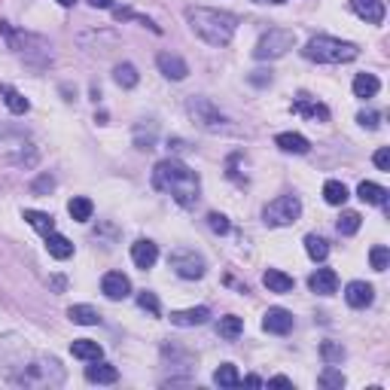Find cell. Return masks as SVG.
Returning a JSON list of instances; mask_svg holds the SVG:
<instances>
[{
	"instance_id": "f6af8a7d",
	"label": "cell",
	"mask_w": 390,
	"mask_h": 390,
	"mask_svg": "<svg viewBox=\"0 0 390 390\" xmlns=\"http://www.w3.org/2000/svg\"><path fill=\"white\" fill-rule=\"evenodd\" d=\"M272 77H265V70H253V77H250V82H256V86H263V82H268Z\"/></svg>"
},
{
	"instance_id": "836d02e7",
	"label": "cell",
	"mask_w": 390,
	"mask_h": 390,
	"mask_svg": "<svg viewBox=\"0 0 390 390\" xmlns=\"http://www.w3.org/2000/svg\"><path fill=\"white\" fill-rule=\"evenodd\" d=\"M317 382H320V387H327V390H341V387H345V375H341V369H336V366L329 363L320 372Z\"/></svg>"
},
{
	"instance_id": "52a82bcc",
	"label": "cell",
	"mask_w": 390,
	"mask_h": 390,
	"mask_svg": "<svg viewBox=\"0 0 390 390\" xmlns=\"http://www.w3.org/2000/svg\"><path fill=\"white\" fill-rule=\"evenodd\" d=\"M168 263H171L174 272L180 277H187V281H199V277H204V272H208L204 259L195 253V250H174L168 256Z\"/></svg>"
},
{
	"instance_id": "9a60e30c",
	"label": "cell",
	"mask_w": 390,
	"mask_h": 390,
	"mask_svg": "<svg viewBox=\"0 0 390 390\" xmlns=\"http://www.w3.org/2000/svg\"><path fill=\"white\" fill-rule=\"evenodd\" d=\"M156 259H159V247L153 244V241H134L132 244V263L137 268H153L156 265Z\"/></svg>"
},
{
	"instance_id": "ee69618b",
	"label": "cell",
	"mask_w": 390,
	"mask_h": 390,
	"mask_svg": "<svg viewBox=\"0 0 390 390\" xmlns=\"http://www.w3.org/2000/svg\"><path fill=\"white\" fill-rule=\"evenodd\" d=\"M268 384H272V387H293V382H290V378H287V375H275Z\"/></svg>"
},
{
	"instance_id": "d6986e66",
	"label": "cell",
	"mask_w": 390,
	"mask_h": 390,
	"mask_svg": "<svg viewBox=\"0 0 390 390\" xmlns=\"http://www.w3.org/2000/svg\"><path fill=\"white\" fill-rule=\"evenodd\" d=\"M263 284L268 287V293H293V277L281 272V268H268V272L263 275Z\"/></svg>"
},
{
	"instance_id": "30bf717a",
	"label": "cell",
	"mask_w": 390,
	"mask_h": 390,
	"mask_svg": "<svg viewBox=\"0 0 390 390\" xmlns=\"http://www.w3.org/2000/svg\"><path fill=\"white\" fill-rule=\"evenodd\" d=\"M351 9L363 18L366 25H382L387 15V4L384 0H351Z\"/></svg>"
},
{
	"instance_id": "cb8c5ba5",
	"label": "cell",
	"mask_w": 390,
	"mask_h": 390,
	"mask_svg": "<svg viewBox=\"0 0 390 390\" xmlns=\"http://www.w3.org/2000/svg\"><path fill=\"white\" fill-rule=\"evenodd\" d=\"M357 195H360V201H366V204H387V189L384 187H378V183L372 180H363L357 187Z\"/></svg>"
},
{
	"instance_id": "681fc988",
	"label": "cell",
	"mask_w": 390,
	"mask_h": 390,
	"mask_svg": "<svg viewBox=\"0 0 390 390\" xmlns=\"http://www.w3.org/2000/svg\"><path fill=\"white\" fill-rule=\"evenodd\" d=\"M265 4H287V0H265Z\"/></svg>"
},
{
	"instance_id": "74e56055",
	"label": "cell",
	"mask_w": 390,
	"mask_h": 390,
	"mask_svg": "<svg viewBox=\"0 0 390 390\" xmlns=\"http://www.w3.org/2000/svg\"><path fill=\"white\" fill-rule=\"evenodd\" d=\"M320 354H323V360H327V363H341V360H345V348L336 345V341H323Z\"/></svg>"
},
{
	"instance_id": "f546056e",
	"label": "cell",
	"mask_w": 390,
	"mask_h": 390,
	"mask_svg": "<svg viewBox=\"0 0 390 390\" xmlns=\"http://www.w3.org/2000/svg\"><path fill=\"white\" fill-rule=\"evenodd\" d=\"M305 253H308L314 263H323V259L329 256L327 238H320V235H305Z\"/></svg>"
},
{
	"instance_id": "f35d334b",
	"label": "cell",
	"mask_w": 390,
	"mask_h": 390,
	"mask_svg": "<svg viewBox=\"0 0 390 390\" xmlns=\"http://www.w3.org/2000/svg\"><path fill=\"white\" fill-rule=\"evenodd\" d=\"M113 15L119 18V22H128V18H134V22H141L144 27H150V31L159 34V25H153V18H146V15H137L132 13V9H113Z\"/></svg>"
},
{
	"instance_id": "c3c4849f",
	"label": "cell",
	"mask_w": 390,
	"mask_h": 390,
	"mask_svg": "<svg viewBox=\"0 0 390 390\" xmlns=\"http://www.w3.org/2000/svg\"><path fill=\"white\" fill-rule=\"evenodd\" d=\"M58 4H61V6H73V4H77V0H58Z\"/></svg>"
},
{
	"instance_id": "d4e9b609",
	"label": "cell",
	"mask_w": 390,
	"mask_h": 390,
	"mask_svg": "<svg viewBox=\"0 0 390 390\" xmlns=\"http://www.w3.org/2000/svg\"><path fill=\"white\" fill-rule=\"evenodd\" d=\"M68 317L73 323H80V327H95V323H101V314L92 308V305H70Z\"/></svg>"
},
{
	"instance_id": "7402d4cb",
	"label": "cell",
	"mask_w": 390,
	"mask_h": 390,
	"mask_svg": "<svg viewBox=\"0 0 390 390\" xmlns=\"http://www.w3.org/2000/svg\"><path fill=\"white\" fill-rule=\"evenodd\" d=\"M46 250H49L52 259H70L73 256V244L64 235H58V232H49V235H46Z\"/></svg>"
},
{
	"instance_id": "f907efd6",
	"label": "cell",
	"mask_w": 390,
	"mask_h": 390,
	"mask_svg": "<svg viewBox=\"0 0 390 390\" xmlns=\"http://www.w3.org/2000/svg\"><path fill=\"white\" fill-rule=\"evenodd\" d=\"M256 4H265V0H256Z\"/></svg>"
},
{
	"instance_id": "60d3db41",
	"label": "cell",
	"mask_w": 390,
	"mask_h": 390,
	"mask_svg": "<svg viewBox=\"0 0 390 390\" xmlns=\"http://www.w3.org/2000/svg\"><path fill=\"white\" fill-rule=\"evenodd\" d=\"M372 162H375L378 171H390V150H378V153L372 156Z\"/></svg>"
},
{
	"instance_id": "ac0fdd59",
	"label": "cell",
	"mask_w": 390,
	"mask_h": 390,
	"mask_svg": "<svg viewBox=\"0 0 390 390\" xmlns=\"http://www.w3.org/2000/svg\"><path fill=\"white\" fill-rule=\"evenodd\" d=\"M293 113L308 116L311 122H327V119H329L327 104H320V101H311V98H299V101H296V104H293Z\"/></svg>"
},
{
	"instance_id": "603a6c76",
	"label": "cell",
	"mask_w": 390,
	"mask_h": 390,
	"mask_svg": "<svg viewBox=\"0 0 390 390\" xmlns=\"http://www.w3.org/2000/svg\"><path fill=\"white\" fill-rule=\"evenodd\" d=\"M0 98H4V104H6L9 110H13L15 116H22V113H27V110H31L27 98H25L18 89H13V86H0Z\"/></svg>"
},
{
	"instance_id": "83f0119b",
	"label": "cell",
	"mask_w": 390,
	"mask_h": 390,
	"mask_svg": "<svg viewBox=\"0 0 390 390\" xmlns=\"http://www.w3.org/2000/svg\"><path fill=\"white\" fill-rule=\"evenodd\" d=\"M68 213L77 222H89L92 213H95V204H92V199H86V195H77V199H70L68 204Z\"/></svg>"
},
{
	"instance_id": "e575fe53",
	"label": "cell",
	"mask_w": 390,
	"mask_h": 390,
	"mask_svg": "<svg viewBox=\"0 0 390 390\" xmlns=\"http://www.w3.org/2000/svg\"><path fill=\"white\" fill-rule=\"evenodd\" d=\"M360 222H363V217H360L357 210H345L339 217V235H354L360 229Z\"/></svg>"
},
{
	"instance_id": "d6a6232c",
	"label": "cell",
	"mask_w": 390,
	"mask_h": 390,
	"mask_svg": "<svg viewBox=\"0 0 390 390\" xmlns=\"http://www.w3.org/2000/svg\"><path fill=\"white\" fill-rule=\"evenodd\" d=\"M213 384H220V387H238V384H241L238 369L232 366V363H222L217 372H213Z\"/></svg>"
},
{
	"instance_id": "9c48e42d",
	"label": "cell",
	"mask_w": 390,
	"mask_h": 390,
	"mask_svg": "<svg viewBox=\"0 0 390 390\" xmlns=\"http://www.w3.org/2000/svg\"><path fill=\"white\" fill-rule=\"evenodd\" d=\"M101 293H104L110 302L128 299V293H132V281H128L122 272H107L104 277H101Z\"/></svg>"
},
{
	"instance_id": "7c38bea8",
	"label": "cell",
	"mask_w": 390,
	"mask_h": 390,
	"mask_svg": "<svg viewBox=\"0 0 390 390\" xmlns=\"http://www.w3.org/2000/svg\"><path fill=\"white\" fill-rule=\"evenodd\" d=\"M345 299L351 308H369V305L375 302V290H372V284H366V281H351L345 287Z\"/></svg>"
},
{
	"instance_id": "b9f144b4",
	"label": "cell",
	"mask_w": 390,
	"mask_h": 390,
	"mask_svg": "<svg viewBox=\"0 0 390 390\" xmlns=\"http://www.w3.org/2000/svg\"><path fill=\"white\" fill-rule=\"evenodd\" d=\"M378 119H382V116H378V113H372V110H369V113L363 110V113L357 116V122L363 125V128H378Z\"/></svg>"
},
{
	"instance_id": "7a4b0ae2",
	"label": "cell",
	"mask_w": 390,
	"mask_h": 390,
	"mask_svg": "<svg viewBox=\"0 0 390 390\" xmlns=\"http://www.w3.org/2000/svg\"><path fill=\"white\" fill-rule=\"evenodd\" d=\"M187 22L195 37H201L210 46H229L238 31V15L226 9H210V6H187Z\"/></svg>"
},
{
	"instance_id": "8fae6325",
	"label": "cell",
	"mask_w": 390,
	"mask_h": 390,
	"mask_svg": "<svg viewBox=\"0 0 390 390\" xmlns=\"http://www.w3.org/2000/svg\"><path fill=\"white\" fill-rule=\"evenodd\" d=\"M156 64H159V70L174 82L187 80V73H189V64L183 61L180 55H171V52H159V55H156Z\"/></svg>"
},
{
	"instance_id": "3957f363",
	"label": "cell",
	"mask_w": 390,
	"mask_h": 390,
	"mask_svg": "<svg viewBox=\"0 0 390 390\" xmlns=\"http://www.w3.org/2000/svg\"><path fill=\"white\" fill-rule=\"evenodd\" d=\"M302 55L308 61H317V64H348L360 55V46L357 43H348V40H339V37H327V34H317L305 43Z\"/></svg>"
},
{
	"instance_id": "ffe728a7",
	"label": "cell",
	"mask_w": 390,
	"mask_h": 390,
	"mask_svg": "<svg viewBox=\"0 0 390 390\" xmlns=\"http://www.w3.org/2000/svg\"><path fill=\"white\" fill-rule=\"evenodd\" d=\"M275 144L281 146L284 153H296V156H305V153L311 150L308 137H302V134H296V132H284V134H277V137H275Z\"/></svg>"
},
{
	"instance_id": "2e32d148",
	"label": "cell",
	"mask_w": 390,
	"mask_h": 390,
	"mask_svg": "<svg viewBox=\"0 0 390 390\" xmlns=\"http://www.w3.org/2000/svg\"><path fill=\"white\" fill-rule=\"evenodd\" d=\"M208 317H210L208 305L187 308V311H171V323H174V327H201V323H208Z\"/></svg>"
},
{
	"instance_id": "5bb4252c",
	"label": "cell",
	"mask_w": 390,
	"mask_h": 390,
	"mask_svg": "<svg viewBox=\"0 0 390 390\" xmlns=\"http://www.w3.org/2000/svg\"><path fill=\"white\" fill-rule=\"evenodd\" d=\"M308 287H311V293H317V296H332L339 290V275L332 272V268H317V272L308 277Z\"/></svg>"
},
{
	"instance_id": "484cf974",
	"label": "cell",
	"mask_w": 390,
	"mask_h": 390,
	"mask_svg": "<svg viewBox=\"0 0 390 390\" xmlns=\"http://www.w3.org/2000/svg\"><path fill=\"white\" fill-rule=\"evenodd\" d=\"M378 89H382V82H378L375 73H357V80H354V95L357 98H375Z\"/></svg>"
},
{
	"instance_id": "4316f807",
	"label": "cell",
	"mask_w": 390,
	"mask_h": 390,
	"mask_svg": "<svg viewBox=\"0 0 390 390\" xmlns=\"http://www.w3.org/2000/svg\"><path fill=\"white\" fill-rule=\"evenodd\" d=\"M22 217H25V222H27V226H31V229H37L43 238L49 235V232H55V220L49 217V213H43V210H25Z\"/></svg>"
},
{
	"instance_id": "7dc6e473",
	"label": "cell",
	"mask_w": 390,
	"mask_h": 390,
	"mask_svg": "<svg viewBox=\"0 0 390 390\" xmlns=\"http://www.w3.org/2000/svg\"><path fill=\"white\" fill-rule=\"evenodd\" d=\"M244 384H250V387H263V378H259V375H247Z\"/></svg>"
},
{
	"instance_id": "5b68a950",
	"label": "cell",
	"mask_w": 390,
	"mask_h": 390,
	"mask_svg": "<svg viewBox=\"0 0 390 390\" xmlns=\"http://www.w3.org/2000/svg\"><path fill=\"white\" fill-rule=\"evenodd\" d=\"M302 213V201L296 195H277L275 201H268L263 208V220L265 226H290L299 220Z\"/></svg>"
},
{
	"instance_id": "277c9868",
	"label": "cell",
	"mask_w": 390,
	"mask_h": 390,
	"mask_svg": "<svg viewBox=\"0 0 390 390\" xmlns=\"http://www.w3.org/2000/svg\"><path fill=\"white\" fill-rule=\"evenodd\" d=\"M293 43H296V31H290V27H272V31L256 40L253 58L256 61H275V58H281V55L290 52Z\"/></svg>"
},
{
	"instance_id": "1f68e13d",
	"label": "cell",
	"mask_w": 390,
	"mask_h": 390,
	"mask_svg": "<svg viewBox=\"0 0 390 390\" xmlns=\"http://www.w3.org/2000/svg\"><path fill=\"white\" fill-rule=\"evenodd\" d=\"M217 332L222 339H238L241 332H244V320L241 317H235V314H229V317H220V327H217Z\"/></svg>"
},
{
	"instance_id": "bcb514c9",
	"label": "cell",
	"mask_w": 390,
	"mask_h": 390,
	"mask_svg": "<svg viewBox=\"0 0 390 390\" xmlns=\"http://www.w3.org/2000/svg\"><path fill=\"white\" fill-rule=\"evenodd\" d=\"M89 6H95V9H110V6H113V0H89Z\"/></svg>"
},
{
	"instance_id": "44dd1931",
	"label": "cell",
	"mask_w": 390,
	"mask_h": 390,
	"mask_svg": "<svg viewBox=\"0 0 390 390\" xmlns=\"http://www.w3.org/2000/svg\"><path fill=\"white\" fill-rule=\"evenodd\" d=\"M70 354L77 357V360H86V363H92V360L104 357V348H101L98 341H92V339H77L70 345Z\"/></svg>"
},
{
	"instance_id": "ab89813d",
	"label": "cell",
	"mask_w": 390,
	"mask_h": 390,
	"mask_svg": "<svg viewBox=\"0 0 390 390\" xmlns=\"http://www.w3.org/2000/svg\"><path fill=\"white\" fill-rule=\"evenodd\" d=\"M208 226H210L213 232H217V235H226V232H229V220L222 217V213L210 210V213H208Z\"/></svg>"
},
{
	"instance_id": "4dcf8cb0",
	"label": "cell",
	"mask_w": 390,
	"mask_h": 390,
	"mask_svg": "<svg viewBox=\"0 0 390 390\" xmlns=\"http://www.w3.org/2000/svg\"><path fill=\"white\" fill-rule=\"evenodd\" d=\"M323 199H327V204H345L348 201V187L341 180H327L323 183Z\"/></svg>"
},
{
	"instance_id": "d590c367",
	"label": "cell",
	"mask_w": 390,
	"mask_h": 390,
	"mask_svg": "<svg viewBox=\"0 0 390 390\" xmlns=\"http://www.w3.org/2000/svg\"><path fill=\"white\" fill-rule=\"evenodd\" d=\"M369 263H372L375 272H384L387 263H390V250L384 244H375L372 250H369Z\"/></svg>"
},
{
	"instance_id": "ba28073f",
	"label": "cell",
	"mask_w": 390,
	"mask_h": 390,
	"mask_svg": "<svg viewBox=\"0 0 390 390\" xmlns=\"http://www.w3.org/2000/svg\"><path fill=\"white\" fill-rule=\"evenodd\" d=\"M49 372H61L58 360H43V363H31L22 375L15 378L18 384H31V387H43V384H58L55 378H49Z\"/></svg>"
},
{
	"instance_id": "7bdbcfd3",
	"label": "cell",
	"mask_w": 390,
	"mask_h": 390,
	"mask_svg": "<svg viewBox=\"0 0 390 390\" xmlns=\"http://www.w3.org/2000/svg\"><path fill=\"white\" fill-rule=\"evenodd\" d=\"M52 187H55V180L49 177V174H43V177H40V180H37V183H34V187H31V189H34L37 195H40V192H49Z\"/></svg>"
},
{
	"instance_id": "f1b7e54d",
	"label": "cell",
	"mask_w": 390,
	"mask_h": 390,
	"mask_svg": "<svg viewBox=\"0 0 390 390\" xmlns=\"http://www.w3.org/2000/svg\"><path fill=\"white\" fill-rule=\"evenodd\" d=\"M113 80H116V86H122V89H134L137 82H141V73H137L134 64H116Z\"/></svg>"
},
{
	"instance_id": "e0dca14e",
	"label": "cell",
	"mask_w": 390,
	"mask_h": 390,
	"mask_svg": "<svg viewBox=\"0 0 390 390\" xmlns=\"http://www.w3.org/2000/svg\"><path fill=\"white\" fill-rule=\"evenodd\" d=\"M86 378L92 384H116L119 382V369L110 363H101V360H92V366L86 369Z\"/></svg>"
},
{
	"instance_id": "4fadbf2b",
	"label": "cell",
	"mask_w": 390,
	"mask_h": 390,
	"mask_svg": "<svg viewBox=\"0 0 390 390\" xmlns=\"http://www.w3.org/2000/svg\"><path fill=\"white\" fill-rule=\"evenodd\" d=\"M263 329L275 332V336H287V332L293 329V314L287 308H268L263 317Z\"/></svg>"
},
{
	"instance_id": "8992f818",
	"label": "cell",
	"mask_w": 390,
	"mask_h": 390,
	"mask_svg": "<svg viewBox=\"0 0 390 390\" xmlns=\"http://www.w3.org/2000/svg\"><path fill=\"white\" fill-rule=\"evenodd\" d=\"M187 110H189V116L195 119V122L204 128V132H226V128H229V119L222 116L220 107L210 104L208 98H189Z\"/></svg>"
},
{
	"instance_id": "8d00e7d4",
	"label": "cell",
	"mask_w": 390,
	"mask_h": 390,
	"mask_svg": "<svg viewBox=\"0 0 390 390\" xmlns=\"http://www.w3.org/2000/svg\"><path fill=\"white\" fill-rule=\"evenodd\" d=\"M137 305H141V308H144V311H150V314H153V317H159V314H162L159 296H156V293H150V290H144L141 296H137Z\"/></svg>"
},
{
	"instance_id": "6da1fadb",
	"label": "cell",
	"mask_w": 390,
	"mask_h": 390,
	"mask_svg": "<svg viewBox=\"0 0 390 390\" xmlns=\"http://www.w3.org/2000/svg\"><path fill=\"white\" fill-rule=\"evenodd\" d=\"M153 189L168 192L180 208H192L201 195V180L189 165H183L180 159H162L153 168Z\"/></svg>"
}]
</instances>
